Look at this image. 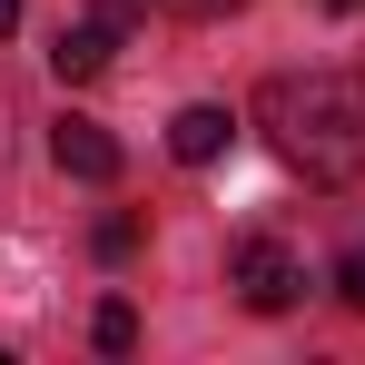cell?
I'll return each instance as SVG.
<instances>
[{
  "instance_id": "7a4b0ae2",
  "label": "cell",
  "mask_w": 365,
  "mask_h": 365,
  "mask_svg": "<svg viewBox=\"0 0 365 365\" xmlns=\"http://www.w3.org/2000/svg\"><path fill=\"white\" fill-rule=\"evenodd\" d=\"M227 287H237V306H257V316H287L297 287H306V267H297L287 237H237L227 247Z\"/></svg>"
},
{
  "instance_id": "8fae6325",
  "label": "cell",
  "mask_w": 365,
  "mask_h": 365,
  "mask_svg": "<svg viewBox=\"0 0 365 365\" xmlns=\"http://www.w3.org/2000/svg\"><path fill=\"white\" fill-rule=\"evenodd\" d=\"M326 10H365V0H326Z\"/></svg>"
},
{
  "instance_id": "52a82bcc",
  "label": "cell",
  "mask_w": 365,
  "mask_h": 365,
  "mask_svg": "<svg viewBox=\"0 0 365 365\" xmlns=\"http://www.w3.org/2000/svg\"><path fill=\"white\" fill-rule=\"evenodd\" d=\"M138 247V217H99V257H128Z\"/></svg>"
},
{
  "instance_id": "30bf717a",
  "label": "cell",
  "mask_w": 365,
  "mask_h": 365,
  "mask_svg": "<svg viewBox=\"0 0 365 365\" xmlns=\"http://www.w3.org/2000/svg\"><path fill=\"white\" fill-rule=\"evenodd\" d=\"M10 30H20V0H0V40H10Z\"/></svg>"
},
{
  "instance_id": "9c48e42d",
  "label": "cell",
  "mask_w": 365,
  "mask_h": 365,
  "mask_svg": "<svg viewBox=\"0 0 365 365\" xmlns=\"http://www.w3.org/2000/svg\"><path fill=\"white\" fill-rule=\"evenodd\" d=\"M178 20H227V10H247V0H168Z\"/></svg>"
},
{
  "instance_id": "6da1fadb",
  "label": "cell",
  "mask_w": 365,
  "mask_h": 365,
  "mask_svg": "<svg viewBox=\"0 0 365 365\" xmlns=\"http://www.w3.org/2000/svg\"><path fill=\"white\" fill-rule=\"evenodd\" d=\"M257 128H267V148L306 187H356L365 178V89L346 69H277L257 89Z\"/></svg>"
},
{
  "instance_id": "3957f363",
  "label": "cell",
  "mask_w": 365,
  "mask_h": 365,
  "mask_svg": "<svg viewBox=\"0 0 365 365\" xmlns=\"http://www.w3.org/2000/svg\"><path fill=\"white\" fill-rule=\"evenodd\" d=\"M50 158H60L69 178H89V187L119 178V138H109L99 119H60V128H50Z\"/></svg>"
},
{
  "instance_id": "5b68a950",
  "label": "cell",
  "mask_w": 365,
  "mask_h": 365,
  "mask_svg": "<svg viewBox=\"0 0 365 365\" xmlns=\"http://www.w3.org/2000/svg\"><path fill=\"white\" fill-rule=\"evenodd\" d=\"M227 138H237V119H227L217 99H197V109L168 119V158H178V168H207V158H227Z\"/></svg>"
},
{
  "instance_id": "7c38bea8",
  "label": "cell",
  "mask_w": 365,
  "mask_h": 365,
  "mask_svg": "<svg viewBox=\"0 0 365 365\" xmlns=\"http://www.w3.org/2000/svg\"><path fill=\"white\" fill-rule=\"evenodd\" d=\"M109 10H119V20H128V10H138V0H109Z\"/></svg>"
},
{
  "instance_id": "8992f818",
  "label": "cell",
  "mask_w": 365,
  "mask_h": 365,
  "mask_svg": "<svg viewBox=\"0 0 365 365\" xmlns=\"http://www.w3.org/2000/svg\"><path fill=\"white\" fill-rule=\"evenodd\" d=\"M99 346H109V356L138 346V316H128V306H99Z\"/></svg>"
},
{
  "instance_id": "ba28073f",
  "label": "cell",
  "mask_w": 365,
  "mask_h": 365,
  "mask_svg": "<svg viewBox=\"0 0 365 365\" xmlns=\"http://www.w3.org/2000/svg\"><path fill=\"white\" fill-rule=\"evenodd\" d=\"M336 297H346V306H365V247L346 257V267H336Z\"/></svg>"
},
{
  "instance_id": "277c9868",
  "label": "cell",
  "mask_w": 365,
  "mask_h": 365,
  "mask_svg": "<svg viewBox=\"0 0 365 365\" xmlns=\"http://www.w3.org/2000/svg\"><path fill=\"white\" fill-rule=\"evenodd\" d=\"M109 50H119V10L69 20L60 40H50V69H60V79H99V69H109Z\"/></svg>"
}]
</instances>
